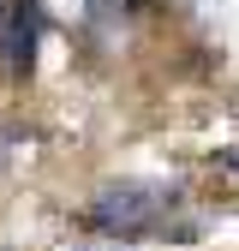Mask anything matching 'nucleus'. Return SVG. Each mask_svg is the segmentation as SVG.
Instances as JSON below:
<instances>
[{
    "label": "nucleus",
    "instance_id": "1",
    "mask_svg": "<svg viewBox=\"0 0 239 251\" xmlns=\"http://www.w3.org/2000/svg\"><path fill=\"white\" fill-rule=\"evenodd\" d=\"M173 209V192L167 185H143V179H114L96 192L90 203V227L96 233H114V239H143L167 222Z\"/></svg>",
    "mask_w": 239,
    "mask_h": 251
},
{
    "label": "nucleus",
    "instance_id": "2",
    "mask_svg": "<svg viewBox=\"0 0 239 251\" xmlns=\"http://www.w3.org/2000/svg\"><path fill=\"white\" fill-rule=\"evenodd\" d=\"M42 0H0V60L12 78L36 72V42H42Z\"/></svg>",
    "mask_w": 239,
    "mask_h": 251
},
{
    "label": "nucleus",
    "instance_id": "3",
    "mask_svg": "<svg viewBox=\"0 0 239 251\" xmlns=\"http://www.w3.org/2000/svg\"><path fill=\"white\" fill-rule=\"evenodd\" d=\"M209 162H215V168H233V174H239V150H215Z\"/></svg>",
    "mask_w": 239,
    "mask_h": 251
}]
</instances>
